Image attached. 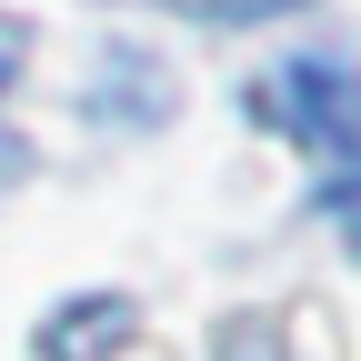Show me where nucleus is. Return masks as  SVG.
<instances>
[{
  "label": "nucleus",
  "instance_id": "nucleus-1",
  "mask_svg": "<svg viewBox=\"0 0 361 361\" xmlns=\"http://www.w3.org/2000/svg\"><path fill=\"white\" fill-rule=\"evenodd\" d=\"M251 121H271L281 141L322 151L331 161V191L361 180V61H281L261 90H251Z\"/></svg>",
  "mask_w": 361,
  "mask_h": 361
},
{
  "label": "nucleus",
  "instance_id": "nucleus-2",
  "mask_svg": "<svg viewBox=\"0 0 361 361\" xmlns=\"http://www.w3.org/2000/svg\"><path fill=\"white\" fill-rule=\"evenodd\" d=\"M20 61H30V30H20V20H0V90L20 80Z\"/></svg>",
  "mask_w": 361,
  "mask_h": 361
},
{
  "label": "nucleus",
  "instance_id": "nucleus-3",
  "mask_svg": "<svg viewBox=\"0 0 361 361\" xmlns=\"http://www.w3.org/2000/svg\"><path fill=\"white\" fill-rule=\"evenodd\" d=\"M331 211H341V241L361 251V180H341V191H331Z\"/></svg>",
  "mask_w": 361,
  "mask_h": 361
}]
</instances>
